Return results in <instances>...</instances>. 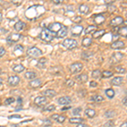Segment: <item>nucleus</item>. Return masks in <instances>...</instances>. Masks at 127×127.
Returning a JSON list of instances; mask_svg holds the SVG:
<instances>
[{
  "label": "nucleus",
  "instance_id": "nucleus-1",
  "mask_svg": "<svg viewBox=\"0 0 127 127\" xmlns=\"http://www.w3.org/2000/svg\"><path fill=\"white\" fill-rule=\"evenodd\" d=\"M45 13V9L43 6L36 4L30 7L26 11V17L30 20H36Z\"/></svg>",
  "mask_w": 127,
  "mask_h": 127
},
{
  "label": "nucleus",
  "instance_id": "nucleus-2",
  "mask_svg": "<svg viewBox=\"0 0 127 127\" xmlns=\"http://www.w3.org/2000/svg\"><path fill=\"white\" fill-rule=\"evenodd\" d=\"M39 37L42 41H44V42H50L51 41L54 39V34H53L48 28H43V29L42 30V32H41Z\"/></svg>",
  "mask_w": 127,
  "mask_h": 127
},
{
  "label": "nucleus",
  "instance_id": "nucleus-3",
  "mask_svg": "<svg viewBox=\"0 0 127 127\" xmlns=\"http://www.w3.org/2000/svg\"><path fill=\"white\" fill-rule=\"evenodd\" d=\"M62 45L65 48L71 50V49H74L77 47V42L76 40L72 39V38H67L62 42Z\"/></svg>",
  "mask_w": 127,
  "mask_h": 127
},
{
  "label": "nucleus",
  "instance_id": "nucleus-4",
  "mask_svg": "<svg viewBox=\"0 0 127 127\" xmlns=\"http://www.w3.org/2000/svg\"><path fill=\"white\" fill-rule=\"evenodd\" d=\"M26 54L32 58H37V57H39L42 54V52L39 48H36V47H32V48H30L28 49Z\"/></svg>",
  "mask_w": 127,
  "mask_h": 127
},
{
  "label": "nucleus",
  "instance_id": "nucleus-5",
  "mask_svg": "<svg viewBox=\"0 0 127 127\" xmlns=\"http://www.w3.org/2000/svg\"><path fill=\"white\" fill-rule=\"evenodd\" d=\"M83 69V64L81 63H74L69 66V70L72 74H76L81 71V69Z\"/></svg>",
  "mask_w": 127,
  "mask_h": 127
},
{
  "label": "nucleus",
  "instance_id": "nucleus-6",
  "mask_svg": "<svg viewBox=\"0 0 127 127\" xmlns=\"http://www.w3.org/2000/svg\"><path fill=\"white\" fill-rule=\"evenodd\" d=\"M62 26H63V25H61L60 23H58V22H55V23H52L49 25L48 29L54 35V34L56 35L59 32V31L62 28Z\"/></svg>",
  "mask_w": 127,
  "mask_h": 127
},
{
  "label": "nucleus",
  "instance_id": "nucleus-7",
  "mask_svg": "<svg viewBox=\"0 0 127 127\" xmlns=\"http://www.w3.org/2000/svg\"><path fill=\"white\" fill-rule=\"evenodd\" d=\"M21 37H22V36L20 34L12 33L7 37V42H9V43H15V42H19V41L21 39Z\"/></svg>",
  "mask_w": 127,
  "mask_h": 127
},
{
  "label": "nucleus",
  "instance_id": "nucleus-8",
  "mask_svg": "<svg viewBox=\"0 0 127 127\" xmlns=\"http://www.w3.org/2000/svg\"><path fill=\"white\" fill-rule=\"evenodd\" d=\"M123 57H124V55H123L121 53H120V52L114 53V54H112L111 59H110V62H111V64L119 63L123 59Z\"/></svg>",
  "mask_w": 127,
  "mask_h": 127
},
{
  "label": "nucleus",
  "instance_id": "nucleus-9",
  "mask_svg": "<svg viewBox=\"0 0 127 127\" xmlns=\"http://www.w3.org/2000/svg\"><path fill=\"white\" fill-rule=\"evenodd\" d=\"M20 78L19 76H17V75H11V76H9V79H8V83H9L11 87H15V86H17L18 84L20 83Z\"/></svg>",
  "mask_w": 127,
  "mask_h": 127
},
{
  "label": "nucleus",
  "instance_id": "nucleus-10",
  "mask_svg": "<svg viewBox=\"0 0 127 127\" xmlns=\"http://www.w3.org/2000/svg\"><path fill=\"white\" fill-rule=\"evenodd\" d=\"M83 32V27L81 26H75L71 28V34L74 36H79L81 34V32Z\"/></svg>",
  "mask_w": 127,
  "mask_h": 127
},
{
  "label": "nucleus",
  "instance_id": "nucleus-11",
  "mask_svg": "<svg viewBox=\"0 0 127 127\" xmlns=\"http://www.w3.org/2000/svg\"><path fill=\"white\" fill-rule=\"evenodd\" d=\"M34 103L37 106H43L47 103V97L44 96H38L34 99Z\"/></svg>",
  "mask_w": 127,
  "mask_h": 127
},
{
  "label": "nucleus",
  "instance_id": "nucleus-12",
  "mask_svg": "<svg viewBox=\"0 0 127 127\" xmlns=\"http://www.w3.org/2000/svg\"><path fill=\"white\" fill-rule=\"evenodd\" d=\"M125 48V42L122 41H115L111 44V48L114 50H119V49H123Z\"/></svg>",
  "mask_w": 127,
  "mask_h": 127
},
{
  "label": "nucleus",
  "instance_id": "nucleus-13",
  "mask_svg": "<svg viewBox=\"0 0 127 127\" xmlns=\"http://www.w3.org/2000/svg\"><path fill=\"white\" fill-rule=\"evenodd\" d=\"M123 22H124V19H123L122 17H120V16H117V17L114 18V19L110 21L109 25L112 26H117L121 25Z\"/></svg>",
  "mask_w": 127,
  "mask_h": 127
},
{
  "label": "nucleus",
  "instance_id": "nucleus-14",
  "mask_svg": "<svg viewBox=\"0 0 127 127\" xmlns=\"http://www.w3.org/2000/svg\"><path fill=\"white\" fill-rule=\"evenodd\" d=\"M67 33H68V29H67L66 26H63L62 28L59 31V32L56 34V36L59 38H64L67 36Z\"/></svg>",
  "mask_w": 127,
  "mask_h": 127
},
{
  "label": "nucleus",
  "instance_id": "nucleus-15",
  "mask_svg": "<svg viewBox=\"0 0 127 127\" xmlns=\"http://www.w3.org/2000/svg\"><path fill=\"white\" fill-rule=\"evenodd\" d=\"M58 103L60 105H68L71 103V98L66 96V97H59L58 99Z\"/></svg>",
  "mask_w": 127,
  "mask_h": 127
},
{
  "label": "nucleus",
  "instance_id": "nucleus-16",
  "mask_svg": "<svg viewBox=\"0 0 127 127\" xmlns=\"http://www.w3.org/2000/svg\"><path fill=\"white\" fill-rule=\"evenodd\" d=\"M105 21V17L102 15H97L94 16L93 22L96 25H102L103 22Z\"/></svg>",
  "mask_w": 127,
  "mask_h": 127
},
{
  "label": "nucleus",
  "instance_id": "nucleus-17",
  "mask_svg": "<svg viewBox=\"0 0 127 127\" xmlns=\"http://www.w3.org/2000/svg\"><path fill=\"white\" fill-rule=\"evenodd\" d=\"M29 85L32 88H38L42 86V81L40 79H34L31 82H29Z\"/></svg>",
  "mask_w": 127,
  "mask_h": 127
},
{
  "label": "nucleus",
  "instance_id": "nucleus-18",
  "mask_svg": "<svg viewBox=\"0 0 127 127\" xmlns=\"http://www.w3.org/2000/svg\"><path fill=\"white\" fill-rule=\"evenodd\" d=\"M85 115L87 116V118H93L94 116L96 115V111L93 108H87V109L85 110Z\"/></svg>",
  "mask_w": 127,
  "mask_h": 127
},
{
  "label": "nucleus",
  "instance_id": "nucleus-19",
  "mask_svg": "<svg viewBox=\"0 0 127 127\" xmlns=\"http://www.w3.org/2000/svg\"><path fill=\"white\" fill-rule=\"evenodd\" d=\"M75 79H76V81H78L79 82L85 83L88 81V75H86V74H82V75H77V76L75 77Z\"/></svg>",
  "mask_w": 127,
  "mask_h": 127
},
{
  "label": "nucleus",
  "instance_id": "nucleus-20",
  "mask_svg": "<svg viewBox=\"0 0 127 127\" xmlns=\"http://www.w3.org/2000/svg\"><path fill=\"white\" fill-rule=\"evenodd\" d=\"M123 81H124V79H123V77H120V76H118V77H114V79L111 81V84L114 86H120L121 85Z\"/></svg>",
  "mask_w": 127,
  "mask_h": 127
},
{
  "label": "nucleus",
  "instance_id": "nucleus-21",
  "mask_svg": "<svg viewBox=\"0 0 127 127\" xmlns=\"http://www.w3.org/2000/svg\"><path fill=\"white\" fill-rule=\"evenodd\" d=\"M26 27V23L22 21H18L16 22L15 25V29L17 31V32H20V31L24 30V28Z\"/></svg>",
  "mask_w": 127,
  "mask_h": 127
},
{
  "label": "nucleus",
  "instance_id": "nucleus-22",
  "mask_svg": "<svg viewBox=\"0 0 127 127\" xmlns=\"http://www.w3.org/2000/svg\"><path fill=\"white\" fill-rule=\"evenodd\" d=\"M79 11L82 15H87L88 12H89V7L87 4H81L79 7Z\"/></svg>",
  "mask_w": 127,
  "mask_h": 127
},
{
  "label": "nucleus",
  "instance_id": "nucleus-23",
  "mask_svg": "<svg viewBox=\"0 0 127 127\" xmlns=\"http://www.w3.org/2000/svg\"><path fill=\"white\" fill-rule=\"evenodd\" d=\"M43 94L48 97H54V96H56L57 93L53 89H48V90H46V91L43 92Z\"/></svg>",
  "mask_w": 127,
  "mask_h": 127
},
{
  "label": "nucleus",
  "instance_id": "nucleus-24",
  "mask_svg": "<svg viewBox=\"0 0 127 127\" xmlns=\"http://www.w3.org/2000/svg\"><path fill=\"white\" fill-rule=\"evenodd\" d=\"M47 62H48V59H47L46 58H42L41 59H39V60H38L37 64H36V65H37L38 68L42 69V68H44V67L46 66Z\"/></svg>",
  "mask_w": 127,
  "mask_h": 127
},
{
  "label": "nucleus",
  "instance_id": "nucleus-25",
  "mask_svg": "<svg viewBox=\"0 0 127 127\" xmlns=\"http://www.w3.org/2000/svg\"><path fill=\"white\" fill-rule=\"evenodd\" d=\"M36 76V74L34 71H28L25 74V77L28 80H34Z\"/></svg>",
  "mask_w": 127,
  "mask_h": 127
},
{
  "label": "nucleus",
  "instance_id": "nucleus-26",
  "mask_svg": "<svg viewBox=\"0 0 127 127\" xmlns=\"http://www.w3.org/2000/svg\"><path fill=\"white\" fill-rule=\"evenodd\" d=\"M105 34V30H99V31H97V32H95L93 35V37L95 38V39H97V38L101 37L102 36H103V35Z\"/></svg>",
  "mask_w": 127,
  "mask_h": 127
},
{
  "label": "nucleus",
  "instance_id": "nucleus-27",
  "mask_svg": "<svg viewBox=\"0 0 127 127\" xmlns=\"http://www.w3.org/2000/svg\"><path fill=\"white\" fill-rule=\"evenodd\" d=\"M13 70L16 73H21L25 70V67L22 64H17L13 67Z\"/></svg>",
  "mask_w": 127,
  "mask_h": 127
},
{
  "label": "nucleus",
  "instance_id": "nucleus-28",
  "mask_svg": "<svg viewBox=\"0 0 127 127\" xmlns=\"http://www.w3.org/2000/svg\"><path fill=\"white\" fill-rule=\"evenodd\" d=\"M105 94H106V96L108 97V98H113L114 97V95H115V93H114V89H112V88H108V89H107L105 91Z\"/></svg>",
  "mask_w": 127,
  "mask_h": 127
},
{
  "label": "nucleus",
  "instance_id": "nucleus-29",
  "mask_svg": "<svg viewBox=\"0 0 127 127\" xmlns=\"http://www.w3.org/2000/svg\"><path fill=\"white\" fill-rule=\"evenodd\" d=\"M92 42H93V40L89 37H85L82 40V45L84 47H86V48H88V47L91 46Z\"/></svg>",
  "mask_w": 127,
  "mask_h": 127
},
{
  "label": "nucleus",
  "instance_id": "nucleus-30",
  "mask_svg": "<svg viewBox=\"0 0 127 127\" xmlns=\"http://www.w3.org/2000/svg\"><path fill=\"white\" fill-rule=\"evenodd\" d=\"M93 56V52H88V51H85L81 54V58L84 59H88Z\"/></svg>",
  "mask_w": 127,
  "mask_h": 127
},
{
  "label": "nucleus",
  "instance_id": "nucleus-31",
  "mask_svg": "<svg viewBox=\"0 0 127 127\" xmlns=\"http://www.w3.org/2000/svg\"><path fill=\"white\" fill-rule=\"evenodd\" d=\"M69 121L70 124H81L84 121V120L81 118H71L69 120Z\"/></svg>",
  "mask_w": 127,
  "mask_h": 127
},
{
  "label": "nucleus",
  "instance_id": "nucleus-32",
  "mask_svg": "<svg viewBox=\"0 0 127 127\" xmlns=\"http://www.w3.org/2000/svg\"><path fill=\"white\" fill-rule=\"evenodd\" d=\"M119 34L122 36H125V37H127V26H124V27L120 28L118 31Z\"/></svg>",
  "mask_w": 127,
  "mask_h": 127
},
{
  "label": "nucleus",
  "instance_id": "nucleus-33",
  "mask_svg": "<svg viewBox=\"0 0 127 127\" xmlns=\"http://www.w3.org/2000/svg\"><path fill=\"white\" fill-rule=\"evenodd\" d=\"M91 100L93 102H96V103H100V102L103 101V97L100 95H94L91 97Z\"/></svg>",
  "mask_w": 127,
  "mask_h": 127
},
{
  "label": "nucleus",
  "instance_id": "nucleus-34",
  "mask_svg": "<svg viewBox=\"0 0 127 127\" xmlns=\"http://www.w3.org/2000/svg\"><path fill=\"white\" fill-rule=\"evenodd\" d=\"M92 76H93V78H95V79L100 78V77L102 76L101 71H100L99 69H95V70H93V73H92Z\"/></svg>",
  "mask_w": 127,
  "mask_h": 127
},
{
  "label": "nucleus",
  "instance_id": "nucleus-35",
  "mask_svg": "<svg viewBox=\"0 0 127 127\" xmlns=\"http://www.w3.org/2000/svg\"><path fill=\"white\" fill-rule=\"evenodd\" d=\"M96 29V26H93V25H91V26H88L87 28H86L85 30V34H90L93 32H94Z\"/></svg>",
  "mask_w": 127,
  "mask_h": 127
},
{
  "label": "nucleus",
  "instance_id": "nucleus-36",
  "mask_svg": "<svg viewBox=\"0 0 127 127\" xmlns=\"http://www.w3.org/2000/svg\"><path fill=\"white\" fill-rule=\"evenodd\" d=\"M113 75V72L112 71H108V70H104L103 73H102V77L103 78H109Z\"/></svg>",
  "mask_w": 127,
  "mask_h": 127
},
{
  "label": "nucleus",
  "instance_id": "nucleus-37",
  "mask_svg": "<svg viewBox=\"0 0 127 127\" xmlns=\"http://www.w3.org/2000/svg\"><path fill=\"white\" fill-rule=\"evenodd\" d=\"M115 116V113L113 110H109V111H107L105 113V117L106 118H113Z\"/></svg>",
  "mask_w": 127,
  "mask_h": 127
},
{
  "label": "nucleus",
  "instance_id": "nucleus-38",
  "mask_svg": "<svg viewBox=\"0 0 127 127\" xmlns=\"http://www.w3.org/2000/svg\"><path fill=\"white\" fill-rule=\"evenodd\" d=\"M115 72H117L119 74H124L126 73V69H124L121 66H117L115 67Z\"/></svg>",
  "mask_w": 127,
  "mask_h": 127
},
{
  "label": "nucleus",
  "instance_id": "nucleus-39",
  "mask_svg": "<svg viewBox=\"0 0 127 127\" xmlns=\"http://www.w3.org/2000/svg\"><path fill=\"white\" fill-rule=\"evenodd\" d=\"M15 101V99L14 97H9V98H7V99H5L4 103L6 105H10V104H12Z\"/></svg>",
  "mask_w": 127,
  "mask_h": 127
},
{
  "label": "nucleus",
  "instance_id": "nucleus-40",
  "mask_svg": "<svg viewBox=\"0 0 127 127\" xmlns=\"http://www.w3.org/2000/svg\"><path fill=\"white\" fill-rule=\"evenodd\" d=\"M81 109H82L81 108H75V109H73L72 114H74V115H79V114L81 113Z\"/></svg>",
  "mask_w": 127,
  "mask_h": 127
},
{
  "label": "nucleus",
  "instance_id": "nucleus-41",
  "mask_svg": "<svg viewBox=\"0 0 127 127\" xmlns=\"http://www.w3.org/2000/svg\"><path fill=\"white\" fill-rule=\"evenodd\" d=\"M55 109V106L54 105H49L48 107H46L44 108V111H48V112H51V111H54Z\"/></svg>",
  "mask_w": 127,
  "mask_h": 127
},
{
  "label": "nucleus",
  "instance_id": "nucleus-42",
  "mask_svg": "<svg viewBox=\"0 0 127 127\" xmlns=\"http://www.w3.org/2000/svg\"><path fill=\"white\" fill-rule=\"evenodd\" d=\"M24 50V48H23V46L22 45H16L15 46V53H16L17 51H20V53L22 52V51Z\"/></svg>",
  "mask_w": 127,
  "mask_h": 127
},
{
  "label": "nucleus",
  "instance_id": "nucleus-43",
  "mask_svg": "<svg viewBox=\"0 0 127 127\" xmlns=\"http://www.w3.org/2000/svg\"><path fill=\"white\" fill-rule=\"evenodd\" d=\"M42 122H43L42 124H43L44 126L48 127V126H52V122H51L49 120H47V119H46V120H42Z\"/></svg>",
  "mask_w": 127,
  "mask_h": 127
},
{
  "label": "nucleus",
  "instance_id": "nucleus-44",
  "mask_svg": "<svg viewBox=\"0 0 127 127\" xmlns=\"http://www.w3.org/2000/svg\"><path fill=\"white\" fill-rule=\"evenodd\" d=\"M64 120H65V117H64V116L59 115V117H58V119H57L56 121L59 122V123H60V124H61V123H63L64 121Z\"/></svg>",
  "mask_w": 127,
  "mask_h": 127
},
{
  "label": "nucleus",
  "instance_id": "nucleus-45",
  "mask_svg": "<svg viewBox=\"0 0 127 127\" xmlns=\"http://www.w3.org/2000/svg\"><path fill=\"white\" fill-rule=\"evenodd\" d=\"M114 126V120H109L108 122H107L105 124V126L106 127H112Z\"/></svg>",
  "mask_w": 127,
  "mask_h": 127
},
{
  "label": "nucleus",
  "instance_id": "nucleus-46",
  "mask_svg": "<svg viewBox=\"0 0 127 127\" xmlns=\"http://www.w3.org/2000/svg\"><path fill=\"white\" fill-rule=\"evenodd\" d=\"M81 17H80V16H76V17L74 18L73 20V22L74 23H80V22H81Z\"/></svg>",
  "mask_w": 127,
  "mask_h": 127
},
{
  "label": "nucleus",
  "instance_id": "nucleus-47",
  "mask_svg": "<svg viewBox=\"0 0 127 127\" xmlns=\"http://www.w3.org/2000/svg\"><path fill=\"white\" fill-rule=\"evenodd\" d=\"M66 85L68 87H72V86L75 85V81L73 80H68V81H66Z\"/></svg>",
  "mask_w": 127,
  "mask_h": 127
},
{
  "label": "nucleus",
  "instance_id": "nucleus-48",
  "mask_svg": "<svg viewBox=\"0 0 127 127\" xmlns=\"http://www.w3.org/2000/svg\"><path fill=\"white\" fill-rule=\"evenodd\" d=\"M22 116H20V114H13V115L9 116V119H21Z\"/></svg>",
  "mask_w": 127,
  "mask_h": 127
},
{
  "label": "nucleus",
  "instance_id": "nucleus-49",
  "mask_svg": "<svg viewBox=\"0 0 127 127\" xmlns=\"http://www.w3.org/2000/svg\"><path fill=\"white\" fill-rule=\"evenodd\" d=\"M5 53H6L5 49L1 47V48H0V58H1V57H3V55L5 54Z\"/></svg>",
  "mask_w": 127,
  "mask_h": 127
},
{
  "label": "nucleus",
  "instance_id": "nucleus-50",
  "mask_svg": "<svg viewBox=\"0 0 127 127\" xmlns=\"http://www.w3.org/2000/svg\"><path fill=\"white\" fill-rule=\"evenodd\" d=\"M97 83L96 82V81H91V82H90V87H97Z\"/></svg>",
  "mask_w": 127,
  "mask_h": 127
},
{
  "label": "nucleus",
  "instance_id": "nucleus-51",
  "mask_svg": "<svg viewBox=\"0 0 127 127\" xmlns=\"http://www.w3.org/2000/svg\"><path fill=\"white\" fill-rule=\"evenodd\" d=\"M122 103L124 104L125 106H127V96L122 100Z\"/></svg>",
  "mask_w": 127,
  "mask_h": 127
},
{
  "label": "nucleus",
  "instance_id": "nucleus-52",
  "mask_svg": "<svg viewBox=\"0 0 127 127\" xmlns=\"http://www.w3.org/2000/svg\"><path fill=\"white\" fill-rule=\"evenodd\" d=\"M53 3H54V4H59V3H62V0H54Z\"/></svg>",
  "mask_w": 127,
  "mask_h": 127
},
{
  "label": "nucleus",
  "instance_id": "nucleus-53",
  "mask_svg": "<svg viewBox=\"0 0 127 127\" xmlns=\"http://www.w3.org/2000/svg\"><path fill=\"white\" fill-rule=\"evenodd\" d=\"M59 114H53L52 115V119L53 120H57V119H58V117H59Z\"/></svg>",
  "mask_w": 127,
  "mask_h": 127
},
{
  "label": "nucleus",
  "instance_id": "nucleus-54",
  "mask_svg": "<svg viewBox=\"0 0 127 127\" xmlns=\"http://www.w3.org/2000/svg\"><path fill=\"white\" fill-rule=\"evenodd\" d=\"M76 127H88V126H87V125H85V124H78L76 126Z\"/></svg>",
  "mask_w": 127,
  "mask_h": 127
},
{
  "label": "nucleus",
  "instance_id": "nucleus-55",
  "mask_svg": "<svg viewBox=\"0 0 127 127\" xmlns=\"http://www.w3.org/2000/svg\"><path fill=\"white\" fill-rule=\"evenodd\" d=\"M17 103H18V104H19V105L22 103V98L20 97H19L17 98Z\"/></svg>",
  "mask_w": 127,
  "mask_h": 127
},
{
  "label": "nucleus",
  "instance_id": "nucleus-56",
  "mask_svg": "<svg viewBox=\"0 0 127 127\" xmlns=\"http://www.w3.org/2000/svg\"><path fill=\"white\" fill-rule=\"evenodd\" d=\"M120 127H127V121L124 122V123H122V124L120 125Z\"/></svg>",
  "mask_w": 127,
  "mask_h": 127
},
{
  "label": "nucleus",
  "instance_id": "nucleus-57",
  "mask_svg": "<svg viewBox=\"0 0 127 127\" xmlns=\"http://www.w3.org/2000/svg\"><path fill=\"white\" fill-rule=\"evenodd\" d=\"M69 108H70V106H68V107H64L61 110H62V111H65V110H68Z\"/></svg>",
  "mask_w": 127,
  "mask_h": 127
},
{
  "label": "nucleus",
  "instance_id": "nucleus-58",
  "mask_svg": "<svg viewBox=\"0 0 127 127\" xmlns=\"http://www.w3.org/2000/svg\"><path fill=\"white\" fill-rule=\"evenodd\" d=\"M2 20H3V15H2V13L0 12V23L2 22Z\"/></svg>",
  "mask_w": 127,
  "mask_h": 127
},
{
  "label": "nucleus",
  "instance_id": "nucleus-59",
  "mask_svg": "<svg viewBox=\"0 0 127 127\" xmlns=\"http://www.w3.org/2000/svg\"><path fill=\"white\" fill-rule=\"evenodd\" d=\"M2 84H3V79H2V78H0V86H1Z\"/></svg>",
  "mask_w": 127,
  "mask_h": 127
},
{
  "label": "nucleus",
  "instance_id": "nucleus-60",
  "mask_svg": "<svg viewBox=\"0 0 127 127\" xmlns=\"http://www.w3.org/2000/svg\"><path fill=\"white\" fill-rule=\"evenodd\" d=\"M125 23H126V24L127 25V20H126V21H125Z\"/></svg>",
  "mask_w": 127,
  "mask_h": 127
},
{
  "label": "nucleus",
  "instance_id": "nucleus-61",
  "mask_svg": "<svg viewBox=\"0 0 127 127\" xmlns=\"http://www.w3.org/2000/svg\"><path fill=\"white\" fill-rule=\"evenodd\" d=\"M0 127H4V126H0Z\"/></svg>",
  "mask_w": 127,
  "mask_h": 127
}]
</instances>
